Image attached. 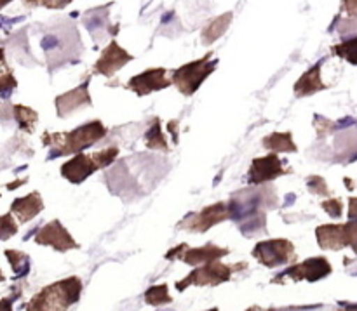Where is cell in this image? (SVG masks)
Here are the masks:
<instances>
[{
  "label": "cell",
  "instance_id": "16",
  "mask_svg": "<svg viewBox=\"0 0 357 311\" xmlns=\"http://www.w3.org/2000/svg\"><path fill=\"white\" fill-rule=\"evenodd\" d=\"M317 242L323 249L338 250L345 246V230L344 225H324L317 228Z\"/></svg>",
  "mask_w": 357,
  "mask_h": 311
},
{
  "label": "cell",
  "instance_id": "19",
  "mask_svg": "<svg viewBox=\"0 0 357 311\" xmlns=\"http://www.w3.org/2000/svg\"><path fill=\"white\" fill-rule=\"evenodd\" d=\"M13 115H14V118H16V122H17V125H20L21 131L28 132V134L33 131L35 124H37V120H38V115L35 113L31 108L23 106V104H14Z\"/></svg>",
  "mask_w": 357,
  "mask_h": 311
},
{
  "label": "cell",
  "instance_id": "30",
  "mask_svg": "<svg viewBox=\"0 0 357 311\" xmlns=\"http://www.w3.org/2000/svg\"><path fill=\"white\" fill-rule=\"evenodd\" d=\"M349 218H351V221L357 219V198H351V202H349Z\"/></svg>",
  "mask_w": 357,
  "mask_h": 311
},
{
  "label": "cell",
  "instance_id": "26",
  "mask_svg": "<svg viewBox=\"0 0 357 311\" xmlns=\"http://www.w3.org/2000/svg\"><path fill=\"white\" fill-rule=\"evenodd\" d=\"M307 186L310 188V191H312V193H317V195H328V193H330L326 183H324L323 177H319V176L310 177V180L307 181Z\"/></svg>",
  "mask_w": 357,
  "mask_h": 311
},
{
  "label": "cell",
  "instance_id": "4",
  "mask_svg": "<svg viewBox=\"0 0 357 311\" xmlns=\"http://www.w3.org/2000/svg\"><path fill=\"white\" fill-rule=\"evenodd\" d=\"M213 56V52H209V54H206L204 58L197 59V61H192L188 63V65H183L181 68L174 70L173 73V83L178 87V90H180L181 94H185V96H190V94H194L195 90L201 87V83L204 82L206 77L211 75L213 72H215L216 65H218V61H209V58Z\"/></svg>",
  "mask_w": 357,
  "mask_h": 311
},
{
  "label": "cell",
  "instance_id": "25",
  "mask_svg": "<svg viewBox=\"0 0 357 311\" xmlns=\"http://www.w3.org/2000/svg\"><path fill=\"white\" fill-rule=\"evenodd\" d=\"M345 230V246H351L354 249V253H357V219L354 221H349L344 225Z\"/></svg>",
  "mask_w": 357,
  "mask_h": 311
},
{
  "label": "cell",
  "instance_id": "9",
  "mask_svg": "<svg viewBox=\"0 0 357 311\" xmlns=\"http://www.w3.org/2000/svg\"><path fill=\"white\" fill-rule=\"evenodd\" d=\"M35 242H37L38 246L52 247V249L59 250V253H65V250L77 249V247H79L75 240L72 239V235L63 228V225L58 219L47 223L44 228H40V232L35 237Z\"/></svg>",
  "mask_w": 357,
  "mask_h": 311
},
{
  "label": "cell",
  "instance_id": "1",
  "mask_svg": "<svg viewBox=\"0 0 357 311\" xmlns=\"http://www.w3.org/2000/svg\"><path fill=\"white\" fill-rule=\"evenodd\" d=\"M107 134V129L100 120L89 122V124L82 125V127L75 129L72 132H58V134H47L42 138L44 145L51 146V159L52 157L70 155V153H77L80 155L84 148L93 146L94 143L100 141Z\"/></svg>",
  "mask_w": 357,
  "mask_h": 311
},
{
  "label": "cell",
  "instance_id": "28",
  "mask_svg": "<svg viewBox=\"0 0 357 311\" xmlns=\"http://www.w3.org/2000/svg\"><path fill=\"white\" fill-rule=\"evenodd\" d=\"M16 87V80H14V77L10 75L9 70H7L6 66V59H3V75H2V94L3 96H9L10 90Z\"/></svg>",
  "mask_w": 357,
  "mask_h": 311
},
{
  "label": "cell",
  "instance_id": "15",
  "mask_svg": "<svg viewBox=\"0 0 357 311\" xmlns=\"http://www.w3.org/2000/svg\"><path fill=\"white\" fill-rule=\"evenodd\" d=\"M42 209H44V202H42V197L37 191H33V193L26 195L23 198H17L10 205V211H13V214H16L20 223H26L30 219H33L35 216H38V212Z\"/></svg>",
  "mask_w": 357,
  "mask_h": 311
},
{
  "label": "cell",
  "instance_id": "7",
  "mask_svg": "<svg viewBox=\"0 0 357 311\" xmlns=\"http://www.w3.org/2000/svg\"><path fill=\"white\" fill-rule=\"evenodd\" d=\"M227 218H230L229 204H222V202H218V204L204 207L201 212H197V214L185 219L183 223H180V228L188 230V232L204 233L206 230L218 225V223H222L223 219Z\"/></svg>",
  "mask_w": 357,
  "mask_h": 311
},
{
  "label": "cell",
  "instance_id": "24",
  "mask_svg": "<svg viewBox=\"0 0 357 311\" xmlns=\"http://www.w3.org/2000/svg\"><path fill=\"white\" fill-rule=\"evenodd\" d=\"M145 299L149 305H164V303H171L169 294H167V287L166 285H157V287H152L146 291Z\"/></svg>",
  "mask_w": 357,
  "mask_h": 311
},
{
  "label": "cell",
  "instance_id": "23",
  "mask_svg": "<svg viewBox=\"0 0 357 311\" xmlns=\"http://www.w3.org/2000/svg\"><path fill=\"white\" fill-rule=\"evenodd\" d=\"M333 52L335 54L340 56V58L347 59L349 63H352V65L357 66V37L349 38V40H345L344 44L335 45Z\"/></svg>",
  "mask_w": 357,
  "mask_h": 311
},
{
  "label": "cell",
  "instance_id": "29",
  "mask_svg": "<svg viewBox=\"0 0 357 311\" xmlns=\"http://www.w3.org/2000/svg\"><path fill=\"white\" fill-rule=\"evenodd\" d=\"M17 232V225L14 223V219L10 218V214H6L2 218V240H7L10 235Z\"/></svg>",
  "mask_w": 357,
  "mask_h": 311
},
{
  "label": "cell",
  "instance_id": "31",
  "mask_svg": "<svg viewBox=\"0 0 357 311\" xmlns=\"http://www.w3.org/2000/svg\"><path fill=\"white\" fill-rule=\"evenodd\" d=\"M351 311H357V308H354V310H351Z\"/></svg>",
  "mask_w": 357,
  "mask_h": 311
},
{
  "label": "cell",
  "instance_id": "3",
  "mask_svg": "<svg viewBox=\"0 0 357 311\" xmlns=\"http://www.w3.org/2000/svg\"><path fill=\"white\" fill-rule=\"evenodd\" d=\"M119 155V148L115 146H110V148H105L101 152L91 153V155H80L73 157L70 162L63 164L61 166V176L65 180H68L70 183H82L84 180L91 176L94 170L105 169V167L110 166L112 162H115Z\"/></svg>",
  "mask_w": 357,
  "mask_h": 311
},
{
  "label": "cell",
  "instance_id": "17",
  "mask_svg": "<svg viewBox=\"0 0 357 311\" xmlns=\"http://www.w3.org/2000/svg\"><path fill=\"white\" fill-rule=\"evenodd\" d=\"M323 89H326V86H324L323 80H321V63H317V65H314L309 72L303 73L302 79L296 82L295 94L298 97L310 96V94L317 93V90H323Z\"/></svg>",
  "mask_w": 357,
  "mask_h": 311
},
{
  "label": "cell",
  "instance_id": "32",
  "mask_svg": "<svg viewBox=\"0 0 357 311\" xmlns=\"http://www.w3.org/2000/svg\"><path fill=\"white\" fill-rule=\"evenodd\" d=\"M211 311H218V310H216V308H215V310H211Z\"/></svg>",
  "mask_w": 357,
  "mask_h": 311
},
{
  "label": "cell",
  "instance_id": "10",
  "mask_svg": "<svg viewBox=\"0 0 357 311\" xmlns=\"http://www.w3.org/2000/svg\"><path fill=\"white\" fill-rule=\"evenodd\" d=\"M288 170L282 167V160L279 159L275 153L264 157V159H255L251 164L250 174H248V181L251 184H261L267 181L275 180V177L282 176Z\"/></svg>",
  "mask_w": 357,
  "mask_h": 311
},
{
  "label": "cell",
  "instance_id": "21",
  "mask_svg": "<svg viewBox=\"0 0 357 311\" xmlns=\"http://www.w3.org/2000/svg\"><path fill=\"white\" fill-rule=\"evenodd\" d=\"M145 143L150 150H164V152H167V150H169V146H167V141H166V136H164L162 131H160L159 118H155L152 129L146 132Z\"/></svg>",
  "mask_w": 357,
  "mask_h": 311
},
{
  "label": "cell",
  "instance_id": "14",
  "mask_svg": "<svg viewBox=\"0 0 357 311\" xmlns=\"http://www.w3.org/2000/svg\"><path fill=\"white\" fill-rule=\"evenodd\" d=\"M91 97L87 93V82L84 86L77 87V89L70 90V93L61 94L56 97V108H58L59 117H66V115L73 113V111L80 110L84 106H89Z\"/></svg>",
  "mask_w": 357,
  "mask_h": 311
},
{
  "label": "cell",
  "instance_id": "27",
  "mask_svg": "<svg viewBox=\"0 0 357 311\" xmlns=\"http://www.w3.org/2000/svg\"><path fill=\"white\" fill-rule=\"evenodd\" d=\"M321 205H323V209L331 216V218H340L342 211H344V204H342L338 198H335V200H326Z\"/></svg>",
  "mask_w": 357,
  "mask_h": 311
},
{
  "label": "cell",
  "instance_id": "20",
  "mask_svg": "<svg viewBox=\"0 0 357 311\" xmlns=\"http://www.w3.org/2000/svg\"><path fill=\"white\" fill-rule=\"evenodd\" d=\"M264 146L268 150H274V152H296V145L293 143L289 132H282V134L274 132L264 139Z\"/></svg>",
  "mask_w": 357,
  "mask_h": 311
},
{
  "label": "cell",
  "instance_id": "8",
  "mask_svg": "<svg viewBox=\"0 0 357 311\" xmlns=\"http://www.w3.org/2000/svg\"><path fill=\"white\" fill-rule=\"evenodd\" d=\"M227 254H229V250L213 246V244H208V246L204 247H199V249H190V247H187V244H181V246H178L176 249L171 250V253L167 254V257L178 256V260H183L185 263L199 266V264L215 263V261H218L220 257L227 256Z\"/></svg>",
  "mask_w": 357,
  "mask_h": 311
},
{
  "label": "cell",
  "instance_id": "18",
  "mask_svg": "<svg viewBox=\"0 0 357 311\" xmlns=\"http://www.w3.org/2000/svg\"><path fill=\"white\" fill-rule=\"evenodd\" d=\"M232 17H234L232 13H227L223 14V16L216 17L213 23H209V26H206L204 31H202V42L208 45V44H213L215 40H218V38L225 33L227 28L230 26Z\"/></svg>",
  "mask_w": 357,
  "mask_h": 311
},
{
  "label": "cell",
  "instance_id": "13",
  "mask_svg": "<svg viewBox=\"0 0 357 311\" xmlns=\"http://www.w3.org/2000/svg\"><path fill=\"white\" fill-rule=\"evenodd\" d=\"M131 59L132 56L129 54V52H126L117 42L112 40V44L105 49L101 58L98 59L96 65H94V72L105 77H112L115 72H119L126 63L131 61Z\"/></svg>",
  "mask_w": 357,
  "mask_h": 311
},
{
  "label": "cell",
  "instance_id": "6",
  "mask_svg": "<svg viewBox=\"0 0 357 311\" xmlns=\"http://www.w3.org/2000/svg\"><path fill=\"white\" fill-rule=\"evenodd\" d=\"M236 268V266H234ZM232 266H227V264L215 261V263L204 264L202 268L195 270L194 273L188 275L183 282H178L176 287L178 291H183L187 289V285L195 284V285H218L222 282H227L230 278V273L234 270Z\"/></svg>",
  "mask_w": 357,
  "mask_h": 311
},
{
  "label": "cell",
  "instance_id": "2",
  "mask_svg": "<svg viewBox=\"0 0 357 311\" xmlns=\"http://www.w3.org/2000/svg\"><path fill=\"white\" fill-rule=\"evenodd\" d=\"M82 284L77 277L52 284L38 292L30 303L26 311H66L79 299Z\"/></svg>",
  "mask_w": 357,
  "mask_h": 311
},
{
  "label": "cell",
  "instance_id": "12",
  "mask_svg": "<svg viewBox=\"0 0 357 311\" xmlns=\"http://www.w3.org/2000/svg\"><path fill=\"white\" fill-rule=\"evenodd\" d=\"M330 273H331V264L328 263L326 257H312V260H307L303 261V263L286 270L282 277L293 278V280L316 282L319 280V278L328 277Z\"/></svg>",
  "mask_w": 357,
  "mask_h": 311
},
{
  "label": "cell",
  "instance_id": "22",
  "mask_svg": "<svg viewBox=\"0 0 357 311\" xmlns=\"http://www.w3.org/2000/svg\"><path fill=\"white\" fill-rule=\"evenodd\" d=\"M6 256L9 257L10 266L14 268L17 277H23L30 270V257L26 254L20 253V250H6Z\"/></svg>",
  "mask_w": 357,
  "mask_h": 311
},
{
  "label": "cell",
  "instance_id": "11",
  "mask_svg": "<svg viewBox=\"0 0 357 311\" xmlns=\"http://www.w3.org/2000/svg\"><path fill=\"white\" fill-rule=\"evenodd\" d=\"M173 83V80L166 79V70L164 68H153L146 70L142 75L132 77L128 82V89L136 93L138 96H146V94L153 93V90L166 89Z\"/></svg>",
  "mask_w": 357,
  "mask_h": 311
},
{
  "label": "cell",
  "instance_id": "5",
  "mask_svg": "<svg viewBox=\"0 0 357 311\" xmlns=\"http://www.w3.org/2000/svg\"><path fill=\"white\" fill-rule=\"evenodd\" d=\"M253 256L265 266L274 268L295 260V247L289 240H268V242H260L255 247Z\"/></svg>",
  "mask_w": 357,
  "mask_h": 311
}]
</instances>
